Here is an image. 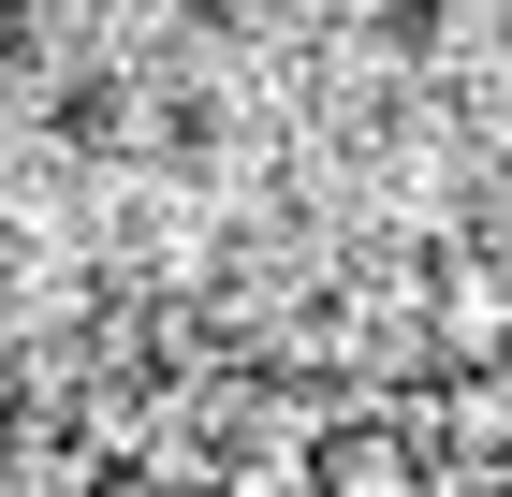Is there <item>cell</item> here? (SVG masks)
Masks as SVG:
<instances>
[{"label":"cell","mask_w":512,"mask_h":497,"mask_svg":"<svg viewBox=\"0 0 512 497\" xmlns=\"http://www.w3.org/2000/svg\"><path fill=\"white\" fill-rule=\"evenodd\" d=\"M44 147L118 161V147H132V74H103V59H88V74H59V88H44Z\"/></svg>","instance_id":"6da1fadb"},{"label":"cell","mask_w":512,"mask_h":497,"mask_svg":"<svg viewBox=\"0 0 512 497\" xmlns=\"http://www.w3.org/2000/svg\"><path fill=\"white\" fill-rule=\"evenodd\" d=\"M439 30H454V0H381V15H366V44H381V59H425Z\"/></svg>","instance_id":"7a4b0ae2"},{"label":"cell","mask_w":512,"mask_h":497,"mask_svg":"<svg viewBox=\"0 0 512 497\" xmlns=\"http://www.w3.org/2000/svg\"><path fill=\"white\" fill-rule=\"evenodd\" d=\"M147 147H176V161H220V103H205V88H176V103L147 117Z\"/></svg>","instance_id":"3957f363"},{"label":"cell","mask_w":512,"mask_h":497,"mask_svg":"<svg viewBox=\"0 0 512 497\" xmlns=\"http://www.w3.org/2000/svg\"><path fill=\"white\" fill-rule=\"evenodd\" d=\"M44 44H59V0H0V74H44Z\"/></svg>","instance_id":"277c9868"},{"label":"cell","mask_w":512,"mask_h":497,"mask_svg":"<svg viewBox=\"0 0 512 497\" xmlns=\"http://www.w3.org/2000/svg\"><path fill=\"white\" fill-rule=\"evenodd\" d=\"M191 30H205V44H235V30H264V0H191Z\"/></svg>","instance_id":"5b68a950"}]
</instances>
